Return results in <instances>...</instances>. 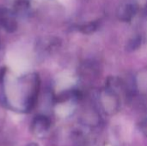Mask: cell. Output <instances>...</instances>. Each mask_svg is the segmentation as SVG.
Wrapping results in <instances>:
<instances>
[{
    "mask_svg": "<svg viewBox=\"0 0 147 146\" xmlns=\"http://www.w3.org/2000/svg\"><path fill=\"white\" fill-rule=\"evenodd\" d=\"M98 26H99V23L97 22H91L84 25L82 28V31L84 34H92L98 28Z\"/></svg>",
    "mask_w": 147,
    "mask_h": 146,
    "instance_id": "4",
    "label": "cell"
},
{
    "mask_svg": "<svg viewBox=\"0 0 147 146\" xmlns=\"http://www.w3.org/2000/svg\"><path fill=\"white\" fill-rule=\"evenodd\" d=\"M140 130L146 136H147V118L140 122Z\"/></svg>",
    "mask_w": 147,
    "mask_h": 146,
    "instance_id": "5",
    "label": "cell"
},
{
    "mask_svg": "<svg viewBox=\"0 0 147 146\" xmlns=\"http://www.w3.org/2000/svg\"><path fill=\"white\" fill-rule=\"evenodd\" d=\"M137 13V7L134 4L128 3L121 7L118 11V16L121 20L124 22L130 21Z\"/></svg>",
    "mask_w": 147,
    "mask_h": 146,
    "instance_id": "2",
    "label": "cell"
},
{
    "mask_svg": "<svg viewBox=\"0 0 147 146\" xmlns=\"http://www.w3.org/2000/svg\"><path fill=\"white\" fill-rule=\"evenodd\" d=\"M141 41H142V39L140 36H136L131 39L126 46V50L127 52H133V51L137 50L141 46Z\"/></svg>",
    "mask_w": 147,
    "mask_h": 146,
    "instance_id": "3",
    "label": "cell"
},
{
    "mask_svg": "<svg viewBox=\"0 0 147 146\" xmlns=\"http://www.w3.org/2000/svg\"><path fill=\"white\" fill-rule=\"evenodd\" d=\"M9 67L16 74L27 72L31 67V62L27 50L22 47H16L9 50L5 57Z\"/></svg>",
    "mask_w": 147,
    "mask_h": 146,
    "instance_id": "1",
    "label": "cell"
}]
</instances>
